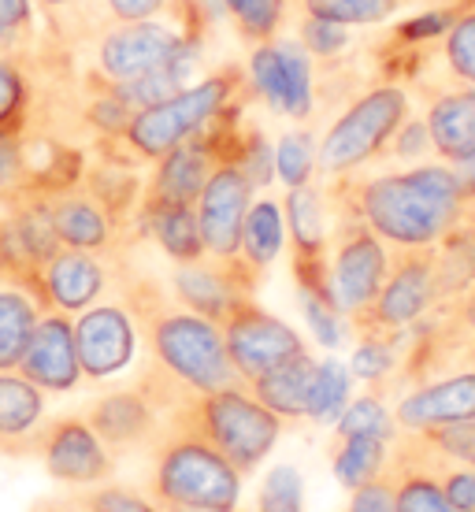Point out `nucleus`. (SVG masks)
<instances>
[{"label": "nucleus", "instance_id": "obj_33", "mask_svg": "<svg viewBox=\"0 0 475 512\" xmlns=\"http://www.w3.org/2000/svg\"><path fill=\"white\" fill-rule=\"evenodd\" d=\"M223 8L231 15L238 38L257 49L268 41L283 38L286 15H290V0H223Z\"/></svg>", "mask_w": 475, "mask_h": 512}, {"label": "nucleus", "instance_id": "obj_3", "mask_svg": "<svg viewBox=\"0 0 475 512\" xmlns=\"http://www.w3.org/2000/svg\"><path fill=\"white\" fill-rule=\"evenodd\" d=\"M245 90H249V75H242L238 67H219V71H212L208 78L186 86L175 97L134 112L123 138L93 141V149L104 160H116V164H127V167L156 164L179 141L193 138L197 130H205L227 104L242 101Z\"/></svg>", "mask_w": 475, "mask_h": 512}, {"label": "nucleus", "instance_id": "obj_35", "mask_svg": "<svg viewBox=\"0 0 475 512\" xmlns=\"http://www.w3.org/2000/svg\"><path fill=\"white\" fill-rule=\"evenodd\" d=\"M34 193V153L23 130H0V208Z\"/></svg>", "mask_w": 475, "mask_h": 512}, {"label": "nucleus", "instance_id": "obj_27", "mask_svg": "<svg viewBox=\"0 0 475 512\" xmlns=\"http://www.w3.org/2000/svg\"><path fill=\"white\" fill-rule=\"evenodd\" d=\"M294 238V260H327V193L320 186H294L283 205Z\"/></svg>", "mask_w": 475, "mask_h": 512}, {"label": "nucleus", "instance_id": "obj_7", "mask_svg": "<svg viewBox=\"0 0 475 512\" xmlns=\"http://www.w3.org/2000/svg\"><path fill=\"white\" fill-rule=\"evenodd\" d=\"M390 271V245L357 216L334 212V231L327 238V286L342 320L364 316L379 297Z\"/></svg>", "mask_w": 475, "mask_h": 512}, {"label": "nucleus", "instance_id": "obj_21", "mask_svg": "<svg viewBox=\"0 0 475 512\" xmlns=\"http://www.w3.org/2000/svg\"><path fill=\"white\" fill-rule=\"evenodd\" d=\"M212 167H216V156H212L208 134L197 130L193 138L179 141L153 164V179L145 182L142 205H197Z\"/></svg>", "mask_w": 475, "mask_h": 512}, {"label": "nucleus", "instance_id": "obj_24", "mask_svg": "<svg viewBox=\"0 0 475 512\" xmlns=\"http://www.w3.org/2000/svg\"><path fill=\"white\" fill-rule=\"evenodd\" d=\"M138 238H153L175 264H193L205 253L197 205H142L138 208Z\"/></svg>", "mask_w": 475, "mask_h": 512}, {"label": "nucleus", "instance_id": "obj_43", "mask_svg": "<svg viewBox=\"0 0 475 512\" xmlns=\"http://www.w3.org/2000/svg\"><path fill=\"white\" fill-rule=\"evenodd\" d=\"M86 512H164L153 498H145L138 490L116 487V483H101V487L75 490Z\"/></svg>", "mask_w": 475, "mask_h": 512}, {"label": "nucleus", "instance_id": "obj_17", "mask_svg": "<svg viewBox=\"0 0 475 512\" xmlns=\"http://www.w3.org/2000/svg\"><path fill=\"white\" fill-rule=\"evenodd\" d=\"M19 375H26L45 394H71L86 383L75 349V320L64 312H41L38 327L26 342V353L19 360Z\"/></svg>", "mask_w": 475, "mask_h": 512}, {"label": "nucleus", "instance_id": "obj_41", "mask_svg": "<svg viewBox=\"0 0 475 512\" xmlns=\"http://www.w3.org/2000/svg\"><path fill=\"white\" fill-rule=\"evenodd\" d=\"M431 453L446 457L453 464H468L475 468V420L442 423V427H427V431H412Z\"/></svg>", "mask_w": 475, "mask_h": 512}, {"label": "nucleus", "instance_id": "obj_1", "mask_svg": "<svg viewBox=\"0 0 475 512\" xmlns=\"http://www.w3.org/2000/svg\"><path fill=\"white\" fill-rule=\"evenodd\" d=\"M323 193L327 208L364 219L390 249H431L468 208L453 164H412L372 179L342 175Z\"/></svg>", "mask_w": 475, "mask_h": 512}, {"label": "nucleus", "instance_id": "obj_52", "mask_svg": "<svg viewBox=\"0 0 475 512\" xmlns=\"http://www.w3.org/2000/svg\"><path fill=\"white\" fill-rule=\"evenodd\" d=\"M164 512H227V509H193V505H160Z\"/></svg>", "mask_w": 475, "mask_h": 512}, {"label": "nucleus", "instance_id": "obj_47", "mask_svg": "<svg viewBox=\"0 0 475 512\" xmlns=\"http://www.w3.org/2000/svg\"><path fill=\"white\" fill-rule=\"evenodd\" d=\"M171 0H97L104 26L108 23H138V19H160Z\"/></svg>", "mask_w": 475, "mask_h": 512}, {"label": "nucleus", "instance_id": "obj_22", "mask_svg": "<svg viewBox=\"0 0 475 512\" xmlns=\"http://www.w3.org/2000/svg\"><path fill=\"white\" fill-rule=\"evenodd\" d=\"M424 123L442 164H461L475 145V86H442L427 93Z\"/></svg>", "mask_w": 475, "mask_h": 512}, {"label": "nucleus", "instance_id": "obj_28", "mask_svg": "<svg viewBox=\"0 0 475 512\" xmlns=\"http://www.w3.org/2000/svg\"><path fill=\"white\" fill-rule=\"evenodd\" d=\"M41 301L30 290L0 279V372H15L26 353V342L41 320Z\"/></svg>", "mask_w": 475, "mask_h": 512}, {"label": "nucleus", "instance_id": "obj_29", "mask_svg": "<svg viewBox=\"0 0 475 512\" xmlns=\"http://www.w3.org/2000/svg\"><path fill=\"white\" fill-rule=\"evenodd\" d=\"M438 64L446 86H475V4L464 8H438Z\"/></svg>", "mask_w": 475, "mask_h": 512}, {"label": "nucleus", "instance_id": "obj_12", "mask_svg": "<svg viewBox=\"0 0 475 512\" xmlns=\"http://www.w3.org/2000/svg\"><path fill=\"white\" fill-rule=\"evenodd\" d=\"M301 41L275 38L268 45H257L249 56V86L264 97L275 116H286L294 123H309L316 116V71Z\"/></svg>", "mask_w": 475, "mask_h": 512}, {"label": "nucleus", "instance_id": "obj_16", "mask_svg": "<svg viewBox=\"0 0 475 512\" xmlns=\"http://www.w3.org/2000/svg\"><path fill=\"white\" fill-rule=\"evenodd\" d=\"M90 427L101 435V442L112 449L116 461H127V457H138V453H149L164 427V416L149 405V397L138 390L134 383L116 386L108 394L93 397L90 409L82 412Z\"/></svg>", "mask_w": 475, "mask_h": 512}, {"label": "nucleus", "instance_id": "obj_25", "mask_svg": "<svg viewBox=\"0 0 475 512\" xmlns=\"http://www.w3.org/2000/svg\"><path fill=\"white\" fill-rule=\"evenodd\" d=\"M475 286V205L468 201L464 216L435 245V290L438 305H450Z\"/></svg>", "mask_w": 475, "mask_h": 512}, {"label": "nucleus", "instance_id": "obj_9", "mask_svg": "<svg viewBox=\"0 0 475 512\" xmlns=\"http://www.w3.org/2000/svg\"><path fill=\"white\" fill-rule=\"evenodd\" d=\"M130 256V245L108 249V253H86V249H60L52 253L38 271V301L45 312H64L75 320L78 312L119 294V275Z\"/></svg>", "mask_w": 475, "mask_h": 512}, {"label": "nucleus", "instance_id": "obj_8", "mask_svg": "<svg viewBox=\"0 0 475 512\" xmlns=\"http://www.w3.org/2000/svg\"><path fill=\"white\" fill-rule=\"evenodd\" d=\"M438 308L435 245L431 249H390V271L372 308L353 320L357 334H409Z\"/></svg>", "mask_w": 475, "mask_h": 512}, {"label": "nucleus", "instance_id": "obj_51", "mask_svg": "<svg viewBox=\"0 0 475 512\" xmlns=\"http://www.w3.org/2000/svg\"><path fill=\"white\" fill-rule=\"evenodd\" d=\"M453 171H457V179H461L464 193L472 197V193H475V145H472V153L464 156L461 164H453Z\"/></svg>", "mask_w": 475, "mask_h": 512}, {"label": "nucleus", "instance_id": "obj_56", "mask_svg": "<svg viewBox=\"0 0 475 512\" xmlns=\"http://www.w3.org/2000/svg\"><path fill=\"white\" fill-rule=\"evenodd\" d=\"M468 201H472V205H475V193H472V197H468Z\"/></svg>", "mask_w": 475, "mask_h": 512}, {"label": "nucleus", "instance_id": "obj_48", "mask_svg": "<svg viewBox=\"0 0 475 512\" xmlns=\"http://www.w3.org/2000/svg\"><path fill=\"white\" fill-rule=\"evenodd\" d=\"M346 512H394V494H390L386 475H379V479H375V483H368V487L353 490V498H349Z\"/></svg>", "mask_w": 475, "mask_h": 512}, {"label": "nucleus", "instance_id": "obj_44", "mask_svg": "<svg viewBox=\"0 0 475 512\" xmlns=\"http://www.w3.org/2000/svg\"><path fill=\"white\" fill-rule=\"evenodd\" d=\"M238 167H242L253 186H268L271 175H275V149L268 145L264 130L260 127H242V145H238Z\"/></svg>", "mask_w": 475, "mask_h": 512}, {"label": "nucleus", "instance_id": "obj_26", "mask_svg": "<svg viewBox=\"0 0 475 512\" xmlns=\"http://www.w3.org/2000/svg\"><path fill=\"white\" fill-rule=\"evenodd\" d=\"M316 364L309 353L286 360L279 368H271L268 375H260L249 383V390L257 394L260 405H268L275 416L290 420H305V409H309V390H312V375H316Z\"/></svg>", "mask_w": 475, "mask_h": 512}, {"label": "nucleus", "instance_id": "obj_20", "mask_svg": "<svg viewBox=\"0 0 475 512\" xmlns=\"http://www.w3.org/2000/svg\"><path fill=\"white\" fill-rule=\"evenodd\" d=\"M49 201V219L52 231L60 238L64 249H86V253H108V249H119V245H130V238L119 231L112 216L97 205L82 182L78 186H67L60 193H45Z\"/></svg>", "mask_w": 475, "mask_h": 512}, {"label": "nucleus", "instance_id": "obj_6", "mask_svg": "<svg viewBox=\"0 0 475 512\" xmlns=\"http://www.w3.org/2000/svg\"><path fill=\"white\" fill-rule=\"evenodd\" d=\"M175 416H182L197 435L208 438L242 475L257 472L260 461L275 449L286 427L283 416H275L268 405H260L257 394L245 383L197 394L193 405H186Z\"/></svg>", "mask_w": 475, "mask_h": 512}, {"label": "nucleus", "instance_id": "obj_5", "mask_svg": "<svg viewBox=\"0 0 475 512\" xmlns=\"http://www.w3.org/2000/svg\"><path fill=\"white\" fill-rule=\"evenodd\" d=\"M412 97L401 82H375L364 93L331 119L323 130L320 149H316V167L323 179H342L357 175L360 167L375 164L386 153L394 130L409 119Z\"/></svg>", "mask_w": 475, "mask_h": 512}, {"label": "nucleus", "instance_id": "obj_53", "mask_svg": "<svg viewBox=\"0 0 475 512\" xmlns=\"http://www.w3.org/2000/svg\"><path fill=\"white\" fill-rule=\"evenodd\" d=\"M438 8H453V4H457V0H435Z\"/></svg>", "mask_w": 475, "mask_h": 512}, {"label": "nucleus", "instance_id": "obj_46", "mask_svg": "<svg viewBox=\"0 0 475 512\" xmlns=\"http://www.w3.org/2000/svg\"><path fill=\"white\" fill-rule=\"evenodd\" d=\"M435 153V145H431V130H427L424 116H412L401 123L398 130H394V138H390V145H386V153L390 160H424V156Z\"/></svg>", "mask_w": 475, "mask_h": 512}, {"label": "nucleus", "instance_id": "obj_13", "mask_svg": "<svg viewBox=\"0 0 475 512\" xmlns=\"http://www.w3.org/2000/svg\"><path fill=\"white\" fill-rule=\"evenodd\" d=\"M260 279L264 275L257 268H249L242 256H231V260L201 256L193 264H175V275L167 286L182 308H190L212 323H223L238 301L257 297Z\"/></svg>", "mask_w": 475, "mask_h": 512}, {"label": "nucleus", "instance_id": "obj_34", "mask_svg": "<svg viewBox=\"0 0 475 512\" xmlns=\"http://www.w3.org/2000/svg\"><path fill=\"white\" fill-rule=\"evenodd\" d=\"M409 4L412 0H297V12L320 15V19H331V23L357 30V26L386 23Z\"/></svg>", "mask_w": 475, "mask_h": 512}, {"label": "nucleus", "instance_id": "obj_50", "mask_svg": "<svg viewBox=\"0 0 475 512\" xmlns=\"http://www.w3.org/2000/svg\"><path fill=\"white\" fill-rule=\"evenodd\" d=\"M30 512H86L78 494H52V498H41Z\"/></svg>", "mask_w": 475, "mask_h": 512}, {"label": "nucleus", "instance_id": "obj_30", "mask_svg": "<svg viewBox=\"0 0 475 512\" xmlns=\"http://www.w3.org/2000/svg\"><path fill=\"white\" fill-rule=\"evenodd\" d=\"M34 12L41 34H49L56 45L71 52H82L104 30L97 0H34Z\"/></svg>", "mask_w": 475, "mask_h": 512}, {"label": "nucleus", "instance_id": "obj_37", "mask_svg": "<svg viewBox=\"0 0 475 512\" xmlns=\"http://www.w3.org/2000/svg\"><path fill=\"white\" fill-rule=\"evenodd\" d=\"M401 338L405 334H360L353 353V375L360 383L383 386L401 364Z\"/></svg>", "mask_w": 475, "mask_h": 512}, {"label": "nucleus", "instance_id": "obj_45", "mask_svg": "<svg viewBox=\"0 0 475 512\" xmlns=\"http://www.w3.org/2000/svg\"><path fill=\"white\" fill-rule=\"evenodd\" d=\"M257 512H301V475L290 464H279L268 472Z\"/></svg>", "mask_w": 475, "mask_h": 512}, {"label": "nucleus", "instance_id": "obj_36", "mask_svg": "<svg viewBox=\"0 0 475 512\" xmlns=\"http://www.w3.org/2000/svg\"><path fill=\"white\" fill-rule=\"evenodd\" d=\"M346 405H349V372L338 364V360H323V364H316L305 420L331 423V420L342 416Z\"/></svg>", "mask_w": 475, "mask_h": 512}, {"label": "nucleus", "instance_id": "obj_23", "mask_svg": "<svg viewBox=\"0 0 475 512\" xmlns=\"http://www.w3.org/2000/svg\"><path fill=\"white\" fill-rule=\"evenodd\" d=\"M383 475L394 494V512H461L457 505H450L431 468L416 457V449L401 438V431L390 442V461Z\"/></svg>", "mask_w": 475, "mask_h": 512}, {"label": "nucleus", "instance_id": "obj_39", "mask_svg": "<svg viewBox=\"0 0 475 512\" xmlns=\"http://www.w3.org/2000/svg\"><path fill=\"white\" fill-rule=\"evenodd\" d=\"M297 41H301V49L309 52L316 64H338L349 52V45H353V30L342 23H331V19H320V15L301 12Z\"/></svg>", "mask_w": 475, "mask_h": 512}, {"label": "nucleus", "instance_id": "obj_42", "mask_svg": "<svg viewBox=\"0 0 475 512\" xmlns=\"http://www.w3.org/2000/svg\"><path fill=\"white\" fill-rule=\"evenodd\" d=\"M30 86H26L23 64L0 56V130H23Z\"/></svg>", "mask_w": 475, "mask_h": 512}, {"label": "nucleus", "instance_id": "obj_19", "mask_svg": "<svg viewBox=\"0 0 475 512\" xmlns=\"http://www.w3.org/2000/svg\"><path fill=\"white\" fill-rule=\"evenodd\" d=\"M461 420H475V368L450 372L442 379H424L394 405L398 431H427V427Z\"/></svg>", "mask_w": 475, "mask_h": 512}, {"label": "nucleus", "instance_id": "obj_55", "mask_svg": "<svg viewBox=\"0 0 475 512\" xmlns=\"http://www.w3.org/2000/svg\"><path fill=\"white\" fill-rule=\"evenodd\" d=\"M468 357H472V368H475V349H472V353H468Z\"/></svg>", "mask_w": 475, "mask_h": 512}, {"label": "nucleus", "instance_id": "obj_15", "mask_svg": "<svg viewBox=\"0 0 475 512\" xmlns=\"http://www.w3.org/2000/svg\"><path fill=\"white\" fill-rule=\"evenodd\" d=\"M253 193H257V186L238 167V160H219L212 167L205 190L197 197V223H201V238H205L208 256H216V260L238 256Z\"/></svg>", "mask_w": 475, "mask_h": 512}, {"label": "nucleus", "instance_id": "obj_2", "mask_svg": "<svg viewBox=\"0 0 475 512\" xmlns=\"http://www.w3.org/2000/svg\"><path fill=\"white\" fill-rule=\"evenodd\" d=\"M201 8L197 0H171L160 19L108 23L78 52L86 86H127L167 64L197 60L201 49Z\"/></svg>", "mask_w": 475, "mask_h": 512}, {"label": "nucleus", "instance_id": "obj_31", "mask_svg": "<svg viewBox=\"0 0 475 512\" xmlns=\"http://www.w3.org/2000/svg\"><path fill=\"white\" fill-rule=\"evenodd\" d=\"M286 242V216L279 201H253L249 205V216H245L242 227V245H238V256H242L249 268H257L260 275L275 264V256L283 253Z\"/></svg>", "mask_w": 475, "mask_h": 512}, {"label": "nucleus", "instance_id": "obj_14", "mask_svg": "<svg viewBox=\"0 0 475 512\" xmlns=\"http://www.w3.org/2000/svg\"><path fill=\"white\" fill-rule=\"evenodd\" d=\"M41 464L60 487H101L116 475V457L86 416H52L41 438Z\"/></svg>", "mask_w": 475, "mask_h": 512}, {"label": "nucleus", "instance_id": "obj_4", "mask_svg": "<svg viewBox=\"0 0 475 512\" xmlns=\"http://www.w3.org/2000/svg\"><path fill=\"white\" fill-rule=\"evenodd\" d=\"M153 483L149 498L156 505H193V509H238L245 475L201 438L182 416H167L153 449Z\"/></svg>", "mask_w": 475, "mask_h": 512}, {"label": "nucleus", "instance_id": "obj_32", "mask_svg": "<svg viewBox=\"0 0 475 512\" xmlns=\"http://www.w3.org/2000/svg\"><path fill=\"white\" fill-rule=\"evenodd\" d=\"M386 461H390V442L372 435H342L334 446V479L353 494L375 483L386 472Z\"/></svg>", "mask_w": 475, "mask_h": 512}, {"label": "nucleus", "instance_id": "obj_40", "mask_svg": "<svg viewBox=\"0 0 475 512\" xmlns=\"http://www.w3.org/2000/svg\"><path fill=\"white\" fill-rule=\"evenodd\" d=\"M316 149H320V141L312 138V130H290V134L275 145V175H279L290 190L312 182V175L320 171V167H316Z\"/></svg>", "mask_w": 475, "mask_h": 512}, {"label": "nucleus", "instance_id": "obj_38", "mask_svg": "<svg viewBox=\"0 0 475 512\" xmlns=\"http://www.w3.org/2000/svg\"><path fill=\"white\" fill-rule=\"evenodd\" d=\"M334 423H338V438L342 435H372V438H383V442H394V438H398L394 412L386 409L379 394L353 397Z\"/></svg>", "mask_w": 475, "mask_h": 512}, {"label": "nucleus", "instance_id": "obj_10", "mask_svg": "<svg viewBox=\"0 0 475 512\" xmlns=\"http://www.w3.org/2000/svg\"><path fill=\"white\" fill-rule=\"evenodd\" d=\"M223 331V346H227V357H231L234 375L242 379L245 386L268 375L271 368H279L286 360L309 353L301 334L283 323L279 316H271L257 305V297H245L227 312V320L219 323Z\"/></svg>", "mask_w": 475, "mask_h": 512}, {"label": "nucleus", "instance_id": "obj_18", "mask_svg": "<svg viewBox=\"0 0 475 512\" xmlns=\"http://www.w3.org/2000/svg\"><path fill=\"white\" fill-rule=\"evenodd\" d=\"M49 394L19 372H0V457H38L49 427Z\"/></svg>", "mask_w": 475, "mask_h": 512}, {"label": "nucleus", "instance_id": "obj_49", "mask_svg": "<svg viewBox=\"0 0 475 512\" xmlns=\"http://www.w3.org/2000/svg\"><path fill=\"white\" fill-rule=\"evenodd\" d=\"M41 30H19V26H8L0 19V56H8L15 64H23L30 52L38 49Z\"/></svg>", "mask_w": 475, "mask_h": 512}, {"label": "nucleus", "instance_id": "obj_54", "mask_svg": "<svg viewBox=\"0 0 475 512\" xmlns=\"http://www.w3.org/2000/svg\"><path fill=\"white\" fill-rule=\"evenodd\" d=\"M464 4H475V0H457V4H453V8H464Z\"/></svg>", "mask_w": 475, "mask_h": 512}, {"label": "nucleus", "instance_id": "obj_11", "mask_svg": "<svg viewBox=\"0 0 475 512\" xmlns=\"http://www.w3.org/2000/svg\"><path fill=\"white\" fill-rule=\"evenodd\" d=\"M138 323L127 301L119 294L104 297L97 305L75 316V349L86 383H108L134 368L138 357Z\"/></svg>", "mask_w": 475, "mask_h": 512}]
</instances>
